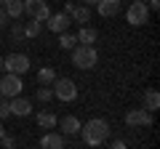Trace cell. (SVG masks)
I'll use <instances>...</instances> for the list:
<instances>
[{
    "label": "cell",
    "mask_w": 160,
    "mask_h": 149,
    "mask_svg": "<svg viewBox=\"0 0 160 149\" xmlns=\"http://www.w3.org/2000/svg\"><path fill=\"white\" fill-rule=\"evenodd\" d=\"M80 133H83V141H86L88 147H102L109 138V123L102 120V117H93L86 125H80Z\"/></svg>",
    "instance_id": "1"
},
{
    "label": "cell",
    "mask_w": 160,
    "mask_h": 149,
    "mask_svg": "<svg viewBox=\"0 0 160 149\" xmlns=\"http://www.w3.org/2000/svg\"><path fill=\"white\" fill-rule=\"evenodd\" d=\"M99 61V53L93 46H75L72 48V64L78 69H93Z\"/></svg>",
    "instance_id": "2"
},
{
    "label": "cell",
    "mask_w": 160,
    "mask_h": 149,
    "mask_svg": "<svg viewBox=\"0 0 160 149\" xmlns=\"http://www.w3.org/2000/svg\"><path fill=\"white\" fill-rule=\"evenodd\" d=\"M51 91H53V99L67 101V104L78 99V85H75V80H69V77H56Z\"/></svg>",
    "instance_id": "3"
},
{
    "label": "cell",
    "mask_w": 160,
    "mask_h": 149,
    "mask_svg": "<svg viewBox=\"0 0 160 149\" xmlns=\"http://www.w3.org/2000/svg\"><path fill=\"white\" fill-rule=\"evenodd\" d=\"M126 22L131 24V27H144V24L149 22L147 3H136V0H133L131 6H128V11H126Z\"/></svg>",
    "instance_id": "4"
},
{
    "label": "cell",
    "mask_w": 160,
    "mask_h": 149,
    "mask_svg": "<svg viewBox=\"0 0 160 149\" xmlns=\"http://www.w3.org/2000/svg\"><path fill=\"white\" fill-rule=\"evenodd\" d=\"M3 69L8 74H24L29 72V56L27 53H11V56L3 59Z\"/></svg>",
    "instance_id": "5"
},
{
    "label": "cell",
    "mask_w": 160,
    "mask_h": 149,
    "mask_svg": "<svg viewBox=\"0 0 160 149\" xmlns=\"http://www.w3.org/2000/svg\"><path fill=\"white\" fill-rule=\"evenodd\" d=\"M22 74H3V80H0V96H6V99H13V96H22Z\"/></svg>",
    "instance_id": "6"
},
{
    "label": "cell",
    "mask_w": 160,
    "mask_h": 149,
    "mask_svg": "<svg viewBox=\"0 0 160 149\" xmlns=\"http://www.w3.org/2000/svg\"><path fill=\"white\" fill-rule=\"evenodd\" d=\"M24 13L35 22H46L51 16V8H48L46 0H24Z\"/></svg>",
    "instance_id": "7"
},
{
    "label": "cell",
    "mask_w": 160,
    "mask_h": 149,
    "mask_svg": "<svg viewBox=\"0 0 160 149\" xmlns=\"http://www.w3.org/2000/svg\"><path fill=\"white\" fill-rule=\"evenodd\" d=\"M126 125L128 128H147L152 125V112H147V109H131V112H126Z\"/></svg>",
    "instance_id": "8"
},
{
    "label": "cell",
    "mask_w": 160,
    "mask_h": 149,
    "mask_svg": "<svg viewBox=\"0 0 160 149\" xmlns=\"http://www.w3.org/2000/svg\"><path fill=\"white\" fill-rule=\"evenodd\" d=\"M8 104H11V115L13 117H29V115H32V101L24 99V96L8 99Z\"/></svg>",
    "instance_id": "9"
},
{
    "label": "cell",
    "mask_w": 160,
    "mask_h": 149,
    "mask_svg": "<svg viewBox=\"0 0 160 149\" xmlns=\"http://www.w3.org/2000/svg\"><path fill=\"white\" fill-rule=\"evenodd\" d=\"M46 22H48V29H51V32L62 35V32H67V27H69V22H72V19H69L64 11H59V13H51Z\"/></svg>",
    "instance_id": "10"
},
{
    "label": "cell",
    "mask_w": 160,
    "mask_h": 149,
    "mask_svg": "<svg viewBox=\"0 0 160 149\" xmlns=\"http://www.w3.org/2000/svg\"><path fill=\"white\" fill-rule=\"evenodd\" d=\"M96 11H99V16L112 19L120 13V0H96Z\"/></svg>",
    "instance_id": "11"
},
{
    "label": "cell",
    "mask_w": 160,
    "mask_h": 149,
    "mask_svg": "<svg viewBox=\"0 0 160 149\" xmlns=\"http://www.w3.org/2000/svg\"><path fill=\"white\" fill-rule=\"evenodd\" d=\"M56 125H59V131H62V136H75V133H80V120H78L75 115L62 117Z\"/></svg>",
    "instance_id": "12"
},
{
    "label": "cell",
    "mask_w": 160,
    "mask_h": 149,
    "mask_svg": "<svg viewBox=\"0 0 160 149\" xmlns=\"http://www.w3.org/2000/svg\"><path fill=\"white\" fill-rule=\"evenodd\" d=\"M40 149H64V136H62V133L48 131L46 136L40 138Z\"/></svg>",
    "instance_id": "13"
},
{
    "label": "cell",
    "mask_w": 160,
    "mask_h": 149,
    "mask_svg": "<svg viewBox=\"0 0 160 149\" xmlns=\"http://www.w3.org/2000/svg\"><path fill=\"white\" fill-rule=\"evenodd\" d=\"M67 16L72 19V22L86 24L88 19H91V8H88V6H83V3H80V6H75V3H72V8H69V13H67Z\"/></svg>",
    "instance_id": "14"
},
{
    "label": "cell",
    "mask_w": 160,
    "mask_h": 149,
    "mask_svg": "<svg viewBox=\"0 0 160 149\" xmlns=\"http://www.w3.org/2000/svg\"><path fill=\"white\" fill-rule=\"evenodd\" d=\"M3 11L8 13V19H22L24 16V0H8L6 6H3Z\"/></svg>",
    "instance_id": "15"
},
{
    "label": "cell",
    "mask_w": 160,
    "mask_h": 149,
    "mask_svg": "<svg viewBox=\"0 0 160 149\" xmlns=\"http://www.w3.org/2000/svg\"><path fill=\"white\" fill-rule=\"evenodd\" d=\"M75 37H78L80 46H93V43H96V37H99V32H96L93 27H80V32L75 35Z\"/></svg>",
    "instance_id": "16"
},
{
    "label": "cell",
    "mask_w": 160,
    "mask_h": 149,
    "mask_svg": "<svg viewBox=\"0 0 160 149\" xmlns=\"http://www.w3.org/2000/svg\"><path fill=\"white\" fill-rule=\"evenodd\" d=\"M144 109H147V112H158L160 109V96H158L155 88H147V91H144Z\"/></svg>",
    "instance_id": "17"
},
{
    "label": "cell",
    "mask_w": 160,
    "mask_h": 149,
    "mask_svg": "<svg viewBox=\"0 0 160 149\" xmlns=\"http://www.w3.org/2000/svg\"><path fill=\"white\" fill-rule=\"evenodd\" d=\"M53 80H56V72L51 67H43L38 72V85H53Z\"/></svg>",
    "instance_id": "18"
},
{
    "label": "cell",
    "mask_w": 160,
    "mask_h": 149,
    "mask_svg": "<svg viewBox=\"0 0 160 149\" xmlns=\"http://www.w3.org/2000/svg\"><path fill=\"white\" fill-rule=\"evenodd\" d=\"M56 123H59L56 115H51V112H38V125L40 128H56Z\"/></svg>",
    "instance_id": "19"
},
{
    "label": "cell",
    "mask_w": 160,
    "mask_h": 149,
    "mask_svg": "<svg viewBox=\"0 0 160 149\" xmlns=\"http://www.w3.org/2000/svg\"><path fill=\"white\" fill-rule=\"evenodd\" d=\"M59 46H62L64 51H72V48L78 46V37L69 35V32H62V35H59Z\"/></svg>",
    "instance_id": "20"
},
{
    "label": "cell",
    "mask_w": 160,
    "mask_h": 149,
    "mask_svg": "<svg viewBox=\"0 0 160 149\" xmlns=\"http://www.w3.org/2000/svg\"><path fill=\"white\" fill-rule=\"evenodd\" d=\"M40 29H43V24H40V22H35V19H29V22L24 24V37H38V35H40Z\"/></svg>",
    "instance_id": "21"
},
{
    "label": "cell",
    "mask_w": 160,
    "mask_h": 149,
    "mask_svg": "<svg viewBox=\"0 0 160 149\" xmlns=\"http://www.w3.org/2000/svg\"><path fill=\"white\" fill-rule=\"evenodd\" d=\"M35 96H38V101H43V104H48L53 99V91L48 85H38V93H35Z\"/></svg>",
    "instance_id": "22"
},
{
    "label": "cell",
    "mask_w": 160,
    "mask_h": 149,
    "mask_svg": "<svg viewBox=\"0 0 160 149\" xmlns=\"http://www.w3.org/2000/svg\"><path fill=\"white\" fill-rule=\"evenodd\" d=\"M6 117H11V104L6 96H0V120H6Z\"/></svg>",
    "instance_id": "23"
},
{
    "label": "cell",
    "mask_w": 160,
    "mask_h": 149,
    "mask_svg": "<svg viewBox=\"0 0 160 149\" xmlns=\"http://www.w3.org/2000/svg\"><path fill=\"white\" fill-rule=\"evenodd\" d=\"M11 37H13V40H22V37H24V27H22L19 22L11 27Z\"/></svg>",
    "instance_id": "24"
},
{
    "label": "cell",
    "mask_w": 160,
    "mask_h": 149,
    "mask_svg": "<svg viewBox=\"0 0 160 149\" xmlns=\"http://www.w3.org/2000/svg\"><path fill=\"white\" fill-rule=\"evenodd\" d=\"M0 144H3L6 149H13V147H16V138H13V136H8V133H3V138H0Z\"/></svg>",
    "instance_id": "25"
},
{
    "label": "cell",
    "mask_w": 160,
    "mask_h": 149,
    "mask_svg": "<svg viewBox=\"0 0 160 149\" xmlns=\"http://www.w3.org/2000/svg\"><path fill=\"white\" fill-rule=\"evenodd\" d=\"M6 24H8V13L3 11V6H0V29L6 27Z\"/></svg>",
    "instance_id": "26"
},
{
    "label": "cell",
    "mask_w": 160,
    "mask_h": 149,
    "mask_svg": "<svg viewBox=\"0 0 160 149\" xmlns=\"http://www.w3.org/2000/svg\"><path fill=\"white\" fill-rule=\"evenodd\" d=\"M112 149H128L126 141H112Z\"/></svg>",
    "instance_id": "27"
},
{
    "label": "cell",
    "mask_w": 160,
    "mask_h": 149,
    "mask_svg": "<svg viewBox=\"0 0 160 149\" xmlns=\"http://www.w3.org/2000/svg\"><path fill=\"white\" fill-rule=\"evenodd\" d=\"M80 3H83V6H88V8H91V6H96V0H80Z\"/></svg>",
    "instance_id": "28"
},
{
    "label": "cell",
    "mask_w": 160,
    "mask_h": 149,
    "mask_svg": "<svg viewBox=\"0 0 160 149\" xmlns=\"http://www.w3.org/2000/svg\"><path fill=\"white\" fill-rule=\"evenodd\" d=\"M3 133H6V128H3V123H0V138H3Z\"/></svg>",
    "instance_id": "29"
},
{
    "label": "cell",
    "mask_w": 160,
    "mask_h": 149,
    "mask_svg": "<svg viewBox=\"0 0 160 149\" xmlns=\"http://www.w3.org/2000/svg\"><path fill=\"white\" fill-rule=\"evenodd\" d=\"M6 3H8V0H0V6H6Z\"/></svg>",
    "instance_id": "30"
},
{
    "label": "cell",
    "mask_w": 160,
    "mask_h": 149,
    "mask_svg": "<svg viewBox=\"0 0 160 149\" xmlns=\"http://www.w3.org/2000/svg\"><path fill=\"white\" fill-rule=\"evenodd\" d=\"M0 69H3V56H0Z\"/></svg>",
    "instance_id": "31"
},
{
    "label": "cell",
    "mask_w": 160,
    "mask_h": 149,
    "mask_svg": "<svg viewBox=\"0 0 160 149\" xmlns=\"http://www.w3.org/2000/svg\"><path fill=\"white\" fill-rule=\"evenodd\" d=\"M136 3H144V0H136Z\"/></svg>",
    "instance_id": "32"
}]
</instances>
